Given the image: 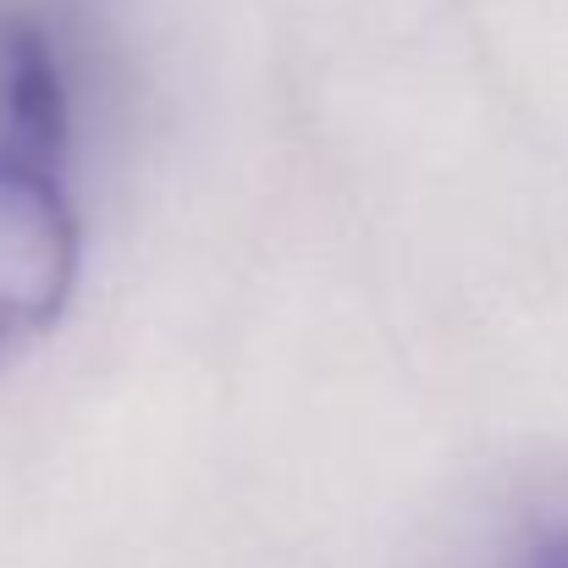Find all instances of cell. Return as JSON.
<instances>
[{"label":"cell","mask_w":568,"mask_h":568,"mask_svg":"<svg viewBox=\"0 0 568 568\" xmlns=\"http://www.w3.org/2000/svg\"><path fill=\"white\" fill-rule=\"evenodd\" d=\"M536 568H568V536L547 541V547H541V558H536Z\"/></svg>","instance_id":"obj_3"},{"label":"cell","mask_w":568,"mask_h":568,"mask_svg":"<svg viewBox=\"0 0 568 568\" xmlns=\"http://www.w3.org/2000/svg\"><path fill=\"white\" fill-rule=\"evenodd\" d=\"M78 287V215L50 161L0 150V371L50 337Z\"/></svg>","instance_id":"obj_1"},{"label":"cell","mask_w":568,"mask_h":568,"mask_svg":"<svg viewBox=\"0 0 568 568\" xmlns=\"http://www.w3.org/2000/svg\"><path fill=\"white\" fill-rule=\"evenodd\" d=\"M67 139V89L55 50L39 22H0V150L28 161H55Z\"/></svg>","instance_id":"obj_2"}]
</instances>
